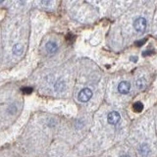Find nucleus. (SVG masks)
<instances>
[{
	"mask_svg": "<svg viewBox=\"0 0 157 157\" xmlns=\"http://www.w3.org/2000/svg\"><path fill=\"white\" fill-rule=\"evenodd\" d=\"M22 91L25 93V94H29V93L33 91V88L32 87H24V88H22Z\"/></svg>",
	"mask_w": 157,
	"mask_h": 157,
	"instance_id": "obj_8",
	"label": "nucleus"
},
{
	"mask_svg": "<svg viewBox=\"0 0 157 157\" xmlns=\"http://www.w3.org/2000/svg\"><path fill=\"white\" fill-rule=\"evenodd\" d=\"M145 41H146V39H142L141 41H136V45H139V46H140V45H142V44H144Z\"/></svg>",
	"mask_w": 157,
	"mask_h": 157,
	"instance_id": "obj_9",
	"label": "nucleus"
},
{
	"mask_svg": "<svg viewBox=\"0 0 157 157\" xmlns=\"http://www.w3.org/2000/svg\"><path fill=\"white\" fill-rule=\"evenodd\" d=\"M23 52V46L21 44H15L13 47V53L16 54V55H20Z\"/></svg>",
	"mask_w": 157,
	"mask_h": 157,
	"instance_id": "obj_7",
	"label": "nucleus"
},
{
	"mask_svg": "<svg viewBox=\"0 0 157 157\" xmlns=\"http://www.w3.org/2000/svg\"><path fill=\"white\" fill-rule=\"evenodd\" d=\"M132 109H134L135 112H141L144 110V104H142L141 102L137 101L136 102L134 105H132Z\"/></svg>",
	"mask_w": 157,
	"mask_h": 157,
	"instance_id": "obj_6",
	"label": "nucleus"
},
{
	"mask_svg": "<svg viewBox=\"0 0 157 157\" xmlns=\"http://www.w3.org/2000/svg\"><path fill=\"white\" fill-rule=\"evenodd\" d=\"M46 50L48 53H50V54H54L56 51H57V49H58V46H57V44L55 42H53V41H48L46 43Z\"/></svg>",
	"mask_w": 157,
	"mask_h": 157,
	"instance_id": "obj_5",
	"label": "nucleus"
},
{
	"mask_svg": "<svg viewBox=\"0 0 157 157\" xmlns=\"http://www.w3.org/2000/svg\"><path fill=\"white\" fill-rule=\"evenodd\" d=\"M152 53H153V51H144V53H142V54H144V56H146V55H148V54H152Z\"/></svg>",
	"mask_w": 157,
	"mask_h": 157,
	"instance_id": "obj_10",
	"label": "nucleus"
},
{
	"mask_svg": "<svg viewBox=\"0 0 157 157\" xmlns=\"http://www.w3.org/2000/svg\"><path fill=\"white\" fill-rule=\"evenodd\" d=\"M120 114L116 111H113L111 113L108 114V117H107V120H108V123L111 125H116L118 122L120 121Z\"/></svg>",
	"mask_w": 157,
	"mask_h": 157,
	"instance_id": "obj_3",
	"label": "nucleus"
},
{
	"mask_svg": "<svg viewBox=\"0 0 157 157\" xmlns=\"http://www.w3.org/2000/svg\"><path fill=\"white\" fill-rule=\"evenodd\" d=\"M130 90H131V85L126 81L121 82L119 83V86H118V90H119V92L122 93V94H127V93H129Z\"/></svg>",
	"mask_w": 157,
	"mask_h": 157,
	"instance_id": "obj_4",
	"label": "nucleus"
},
{
	"mask_svg": "<svg viewBox=\"0 0 157 157\" xmlns=\"http://www.w3.org/2000/svg\"><path fill=\"white\" fill-rule=\"evenodd\" d=\"M121 157H130V156H128V155H123V156H121Z\"/></svg>",
	"mask_w": 157,
	"mask_h": 157,
	"instance_id": "obj_11",
	"label": "nucleus"
},
{
	"mask_svg": "<svg viewBox=\"0 0 157 157\" xmlns=\"http://www.w3.org/2000/svg\"><path fill=\"white\" fill-rule=\"evenodd\" d=\"M92 96V91L90 88H83L78 93V100L81 102H87Z\"/></svg>",
	"mask_w": 157,
	"mask_h": 157,
	"instance_id": "obj_2",
	"label": "nucleus"
},
{
	"mask_svg": "<svg viewBox=\"0 0 157 157\" xmlns=\"http://www.w3.org/2000/svg\"><path fill=\"white\" fill-rule=\"evenodd\" d=\"M146 26H147V23H146V20L142 17H140L135 20L134 22V28L136 32H140V33H144L145 29H146Z\"/></svg>",
	"mask_w": 157,
	"mask_h": 157,
	"instance_id": "obj_1",
	"label": "nucleus"
}]
</instances>
